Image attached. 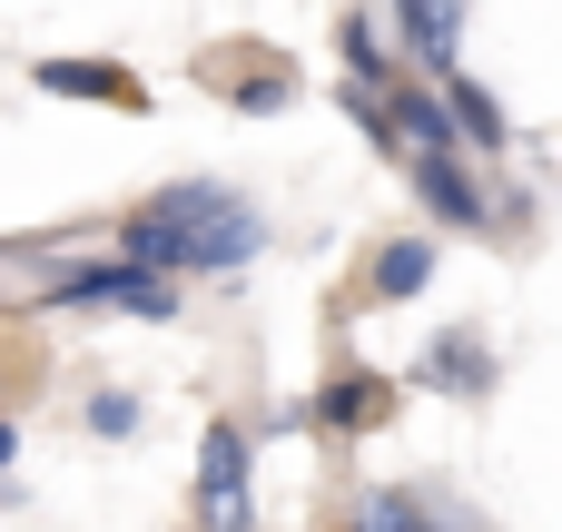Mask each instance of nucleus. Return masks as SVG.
I'll return each instance as SVG.
<instances>
[{
  "label": "nucleus",
  "instance_id": "nucleus-1",
  "mask_svg": "<svg viewBox=\"0 0 562 532\" xmlns=\"http://www.w3.org/2000/svg\"><path fill=\"white\" fill-rule=\"evenodd\" d=\"M267 207L247 197V188H227V178H168V188H148V197H128L119 217H109V257H128V267H148V276H178V286H237L257 257H267Z\"/></svg>",
  "mask_w": 562,
  "mask_h": 532
},
{
  "label": "nucleus",
  "instance_id": "nucleus-2",
  "mask_svg": "<svg viewBox=\"0 0 562 532\" xmlns=\"http://www.w3.org/2000/svg\"><path fill=\"white\" fill-rule=\"evenodd\" d=\"M257 474H267L257 425L207 415L198 425V474H188V532H257Z\"/></svg>",
  "mask_w": 562,
  "mask_h": 532
},
{
  "label": "nucleus",
  "instance_id": "nucleus-3",
  "mask_svg": "<svg viewBox=\"0 0 562 532\" xmlns=\"http://www.w3.org/2000/svg\"><path fill=\"white\" fill-rule=\"evenodd\" d=\"M395 415H405V385H395L385 365H356V355H336V365L316 375V395L296 405V425H306L316 444H375Z\"/></svg>",
  "mask_w": 562,
  "mask_h": 532
},
{
  "label": "nucleus",
  "instance_id": "nucleus-4",
  "mask_svg": "<svg viewBox=\"0 0 562 532\" xmlns=\"http://www.w3.org/2000/svg\"><path fill=\"white\" fill-rule=\"evenodd\" d=\"M395 385H405V395H435V405L484 415V405L504 395V355H494V336H484V326H435V336H425V355H415Z\"/></svg>",
  "mask_w": 562,
  "mask_h": 532
},
{
  "label": "nucleus",
  "instance_id": "nucleus-5",
  "mask_svg": "<svg viewBox=\"0 0 562 532\" xmlns=\"http://www.w3.org/2000/svg\"><path fill=\"white\" fill-rule=\"evenodd\" d=\"M395 168H405V197L425 207L435 237H484V168L464 148H405Z\"/></svg>",
  "mask_w": 562,
  "mask_h": 532
},
{
  "label": "nucleus",
  "instance_id": "nucleus-6",
  "mask_svg": "<svg viewBox=\"0 0 562 532\" xmlns=\"http://www.w3.org/2000/svg\"><path fill=\"white\" fill-rule=\"evenodd\" d=\"M30 89H40V99H69V109H119V118H148V109H158L148 79H138L128 59H99V49H49V59H30Z\"/></svg>",
  "mask_w": 562,
  "mask_h": 532
},
{
  "label": "nucleus",
  "instance_id": "nucleus-7",
  "mask_svg": "<svg viewBox=\"0 0 562 532\" xmlns=\"http://www.w3.org/2000/svg\"><path fill=\"white\" fill-rule=\"evenodd\" d=\"M336 532H494L474 503L435 494V484H356V503L336 513Z\"/></svg>",
  "mask_w": 562,
  "mask_h": 532
},
{
  "label": "nucleus",
  "instance_id": "nucleus-8",
  "mask_svg": "<svg viewBox=\"0 0 562 532\" xmlns=\"http://www.w3.org/2000/svg\"><path fill=\"white\" fill-rule=\"evenodd\" d=\"M375 20H385V39H395V59H405L415 79L464 69V20H474V0H375Z\"/></svg>",
  "mask_w": 562,
  "mask_h": 532
},
{
  "label": "nucleus",
  "instance_id": "nucleus-9",
  "mask_svg": "<svg viewBox=\"0 0 562 532\" xmlns=\"http://www.w3.org/2000/svg\"><path fill=\"white\" fill-rule=\"evenodd\" d=\"M198 69H207V89H217L237 118H286V109L306 99V79H296L286 49H207Z\"/></svg>",
  "mask_w": 562,
  "mask_h": 532
},
{
  "label": "nucleus",
  "instance_id": "nucleus-10",
  "mask_svg": "<svg viewBox=\"0 0 562 532\" xmlns=\"http://www.w3.org/2000/svg\"><path fill=\"white\" fill-rule=\"evenodd\" d=\"M435 276H445V237H435V227H395V237H375V247H366L356 306H415Z\"/></svg>",
  "mask_w": 562,
  "mask_h": 532
},
{
  "label": "nucleus",
  "instance_id": "nucleus-11",
  "mask_svg": "<svg viewBox=\"0 0 562 532\" xmlns=\"http://www.w3.org/2000/svg\"><path fill=\"white\" fill-rule=\"evenodd\" d=\"M435 99H445V118H454V148H464L474 168H504V158H514V138H524V128H514V109L494 99V79H474V69H445V79H435Z\"/></svg>",
  "mask_w": 562,
  "mask_h": 532
},
{
  "label": "nucleus",
  "instance_id": "nucleus-12",
  "mask_svg": "<svg viewBox=\"0 0 562 532\" xmlns=\"http://www.w3.org/2000/svg\"><path fill=\"white\" fill-rule=\"evenodd\" d=\"M543 237V178H514V168H484V247L524 257Z\"/></svg>",
  "mask_w": 562,
  "mask_h": 532
},
{
  "label": "nucleus",
  "instance_id": "nucleus-13",
  "mask_svg": "<svg viewBox=\"0 0 562 532\" xmlns=\"http://www.w3.org/2000/svg\"><path fill=\"white\" fill-rule=\"evenodd\" d=\"M336 79H366V89L405 79V59H395V39H385L375 0H346V10H336Z\"/></svg>",
  "mask_w": 562,
  "mask_h": 532
},
{
  "label": "nucleus",
  "instance_id": "nucleus-14",
  "mask_svg": "<svg viewBox=\"0 0 562 532\" xmlns=\"http://www.w3.org/2000/svg\"><path fill=\"white\" fill-rule=\"evenodd\" d=\"M79 434H89V444H138V434H148V405H138V385H89V405H79Z\"/></svg>",
  "mask_w": 562,
  "mask_h": 532
},
{
  "label": "nucleus",
  "instance_id": "nucleus-15",
  "mask_svg": "<svg viewBox=\"0 0 562 532\" xmlns=\"http://www.w3.org/2000/svg\"><path fill=\"white\" fill-rule=\"evenodd\" d=\"M326 99H336V109H346V128H356V138H366V148L395 168V118H385V89H366V79H336Z\"/></svg>",
  "mask_w": 562,
  "mask_h": 532
},
{
  "label": "nucleus",
  "instance_id": "nucleus-16",
  "mask_svg": "<svg viewBox=\"0 0 562 532\" xmlns=\"http://www.w3.org/2000/svg\"><path fill=\"white\" fill-rule=\"evenodd\" d=\"M20 444H30V425H20V415H10V405H0V484H10V474H20Z\"/></svg>",
  "mask_w": 562,
  "mask_h": 532
},
{
  "label": "nucleus",
  "instance_id": "nucleus-17",
  "mask_svg": "<svg viewBox=\"0 0 562 532\" xmlns=\"http://www.w3.org/2000/svg\"><path fill=\"white\" fill-rule=\"evenodd\" d=\"M0 405H10V355H0Z\"/></svg>",
  "mask_w": 562,
  "mask_h": 532
},
{
  "label": "nucleus",
  "instance_id": "nucleus-18",
  "mask_svg": "<svg viewBox=\"0 0 562 532\" xmlns=\"http://www.w3.org/2000/svg\"><path fill=\"white\" fill-rule=\"evenodd\" d=\"M0 306H10V286H0Z\"/></svg>",
  "mask_w": 562,
  "mask_h": 532
}]
</instances>
